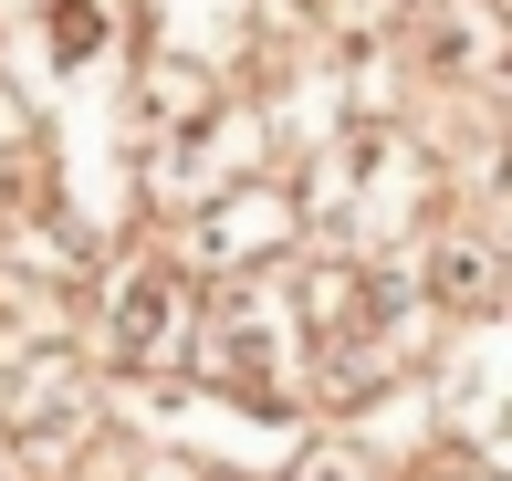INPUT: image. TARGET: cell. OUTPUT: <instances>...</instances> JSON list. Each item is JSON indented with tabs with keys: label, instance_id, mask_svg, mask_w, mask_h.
<instances>
[{
	"label": "cell",
	"instance_id": "1",
	"mask_svg": "<svg viewBox=\"0 0 512 481\" xmlns=\"http://www.w3.org/2000/svg\"><path fill=\"white\" fill-rule=\"evenodd\" d=\"M168 314H178V272H136V283L115 293V325H105V346H115V356H157Z\"/></svg>",
	"mask_w": 512,
	"mask_h": 481
},
{
	"label": "cell",
	"instance_id": "2",
	"mask_svg": "<svg viewBox=\"0 0 512 481\" xmlns=\"http://www.w3.org/2000/svg\"><path fill=\"white\" fill-rule=\"evenodd\" d=\"M492 283H502V272H492V251H481V241H450V251L429 262V293H450V304H492Z\"/></svg>",
	"mask_w": 512,
	"mask_h": 481
},
{
	"label": "cell",
	"instance_id": "3",
	"mask_svg": "<svg viewBox=\"0 0 512 481\" xmlns=\"http://www.w3.org/2000/svg\"><path fill=\"white\" fill-rule=\"evenodd\" d=\"M418 481H492L481 461H439V471H418Z\"/></svg>",
	"mask_w": 512,
	"mask_h": 481
},
{
	"label": "cell",
	"instance_id": "4",
	"mask_svg": "<svg viewBox=\"0 0 512 481\" xmlns=\"http://www.w3.org/2000/svg\"><path fill=\"white\" fill-rule=\"evenodd\" d=\"M304 481H345V471H304Z\"/></svg>",
	"mask_w": 512,
	"mask_h": 481
}]
</instances>
